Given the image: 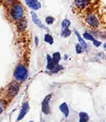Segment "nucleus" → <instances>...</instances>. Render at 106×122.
<instances>
[{
  "label": "nucleus",
  "instance_id": "nucleus-22",
  "mask_svg": "<svg viewBox=\"0 0 106 122\" xmlns=\"http://www.w3.org/2000/svg\"><path fill=\"white\" fill-rule=\"evenodd\" d=\"M92 44H93V45L95 47H99L100 45H102V42L99 40H98V39H94L93 41H92Z\"/></svg>",
  "mask_w": 106,
  "mask_h": 122
},
{
  "label": "nucleus",
  "instance_id": "nucleus-11",
  "mask_svg": "<svg viewBox=\"0 0 106 122\" xmlns=\"http://www.w3.org/2000/svg\"><path fill=\"white\" fill-rule=\"evenodd\" d=\"M74 33L75 34L76 38H77L78 39V43L80 44V45H81L82 47H83L84 50H86L87 49V44H86V42L85 41V39H83V37H82V35H80V33L78 32L76 29H74Z\"/></svg>",
  "mask_w": 106,
  "mask_h": 122
},
{
  "label": "nucleus",
  "instance_id": "nucleus-19",
  "mask_svg": "<svg viewBox=\"0 0 106 122\" xmlns=\"http://www.w3.org/2000/svg\"><path fill=\"white\" fill-rule=\"evenodd\" d=\"M52 58H53V60L57 63V64H59V61H61V54H60V52L56 51V52L53 53Z\"/></svg>",
  "mask_w": 106,
  "mask_h": 122
},
{
  "label": "nucleus",
  "instance_id": "nucleus-1",
  "mask_svg": "<svg viewBox=\"0 0 106 122\" xmlns=\"http://www.w3.org/2000/svg\"><path fill=\"white\" fill-rule=\"evenodd\" d=\"M25 10L22 4L19 2H16L12 6H10V18L12 19L14 21L18 22L19 20H22L24 18Z\"/></svg>",
  "mask_w": 106,
  "mask_h": 122
},
{
  "label": "nucleus",
  "instance_id": "nucleus-24",
  "mask_svg": "<svg viewBox=\"0 0 106 122\" xmlns=\"http://www.w3.org/2000/svg\"><path fill=\"white\" fill-rule=\"evenodd\" d=\"M39 38H38V37H34V42H35V45H39Z\"/></svg>",
  "mask_w": 106,
  "mask_h": 122
},
{
  "label": "nucleus",
  "instance_id": "nucleus-17",
  "mask_svg": "<svg viewBox=\"0 0 106 122\" xmlns=\"http://www.w3.org/2000/svg\"><path fill=\"white\" fill-rule=\"evenodd\" d=\"M82 37H83V39H85V40L92 41V42L95 39V38H94L93 35H92V33H88V32H84L83 34H82Z\"/></svg>",
  "mask_w": 106,
  "mask_h": 122
},
{
  "label": "nucleus",
  "instance_id": "nucleus-4",
  "mask_svg": "<svg viewBox=\"0 0 106 122\" xmlns=\"http://www.w3.org/2000/svg\"><path fill=\"white\" fill-rule=\"evenodd\" d=\"M86 21L89 26L92 28H98L99 26V20L94 13H89L86 15Z\"/></svg>",
  "mask_w": 106,
  "mask_h": 122
},
{
  "label": "nucleus",
  "instance_id": "nucleus-9",
  "mask_svg": "<svg viewBox=\"0 0 106 122\" xmlns=\"http://www.w3.org/2000/svg\"><path fill=\"white\" fill-rule=\"evenodd\" d=\"M29 103L27 102H25L24 103L22 104V107H21V111L20 113H19V115L18 117H17V121H20V120H21L23 118H24V116L26 115V114H27V112L29 111Z\"/></svg>",
  "mask_w": 106,
  "mask_h": 122
},
{
  "label": "nucleus",
  "instance_id": "nucleus-18",
  "mask_svg": "<svg viewBox=\"0 0 106 122\" xmlns=\"http://www.w3.org/2000/svg\"><path fill=\"white\" fill-rule=\"evenodd\" d=\"M55 17L54 16H51V15H47L46 17L45 18V22L46 25H48V26H51V25L54 24V22H55Z\"/></svg>",
  "mask_w": 106,
  "mask_h": 122
},
{
  "label": "nucleus",
  "instance_id": "nucleus-15",
  "mask_svg": "<svg viewBox=\"0 0 106 122\" xmlns=\"http://www.w3.org/2000/svg\"><path fill=\"white\" fill-rule=\"evenodd\" d=\"M72 34V31L69 27H67V28H62L61 29V36L63 38H69L70 35Z\"/></svg>",
  "mask_w": 106,
  "mask_h": 122
},
{
  "label": "nucleus",
  "instance_id": "nucleus-23",
  "mask_svg": "<svg viewBox=\"0 0 106 122\" xmlns=\"http://www.w3.org/2000/svg\"><path fill=\"white\" fill-rule=\"evenodd\" d=\"M4 2H5V4H7V5H9V6H12L13 4L16 3V0H4Z\"/></svg>",
  "mask_w": 106,
  "mask_h": 122
},
{
  "label": "nucleus",
  "instance_id": "nucleus-21",
  "mask_svg": "<svg viewBox=\"0 0 106 122\" xmlns=\"http://www.w3.org/2000/svg\"><path fill=\"white\" fill-rule=\"evenodd\" d=\"M84 51H85V50L83 49V47L80 45L79 43L76 44V45H75V52H76V54L80 55V54H81Z\"/></svg>",
  "mask_w": 106,
  "mask_h": 122
},
{
  "label": "nucleus",
  "instance_id": "nucleus-8",
  "mask_svg": "<svg viewBox=\"0 0 106 122\" xmlns=\"http://www.w3.org/2000/svg\"><path fill=\"white\" fill-rule=\"evenodd\" d=\"M31 17H32V20H33V24H34L35 26H38V27L40 28V29H45V28L44 23L42 22V20H41L40 18L38 16V15L36 14L35 11H31Z\"/></svg>",
  "mask_w": 106,
  "mask_h": 122
},
{
  "label": "nucleus",
  "instance_id": "nucleus-10",
  "mask_svg": "<svg viewBox=\"0 0 106 122\" xmlns=\"http://www.w3.org/2000/svg\"><path fill=\"white\" fill-rule=\"evenodd\" d=\"M90 4V0H74V5L80 10L86 9Z\"/></svg>",
  "mask_w": 106,
  "mask_h": 122
},
{
  "label": "nucleus",
  "instance_id": "nucleus-25",
  "mask_svg": "<svg viewBox=\"0 0 106 122\" xmlns=\"http://www.w3.org/2000/svg\"><path fill=\"white\" fill-rule=\"evenodd\" d=\"M2 112H3V107H2V105H1V103H0V114H1Z\"/></svg>",
  "mask_w": 106,
  "mask_h": 122
},
{
  "label": "nucleus",
  "instance_id": "nucleus-16",
  "mask_svg": "<svg viewBox=\"0 0 106 122\" xmlns=\"http://www.w3.org/2000/svg\"><path fill=\"white\" fill-rule=\"evenodd\" d=\"M79 122H88L89 120V116L85 112H80L79 114Z\"/></svg>",
  "mask_w": 106,
  "mask_h": 122
},
{
  "label": "nucleus",
  "instance_id": "nucleus-5",
  "mask_svg": "<svg viewBox=\"0 0 106 122\" xmlns=\"http://www.w3.org/2000/svg\"><path fill=\"white\" fill-rule=\"evenodd\" d=\"M52 94H48L46 97L43 99L42 103H41V109L42 112L45 114H49L51 113V106H50V102H51Z\"/></svg>",
  "mask_w": 106,
  "mask_h": 122
},
{
  "label": "nucleus",
  "instance_id": "nucleus-2",
  "mask_svg": "<svg viewBox=\"0 0 106 122\" xmlns=\"http://www.w3.org/2000/svg\"><path fill=\"white\" fill-rule=\"evenodd\" d=\"M14 79L17 82H24L28 77V69L23 64H19L16 67L13 73Z\"/></svg>",
  "mask_w": 106,
  "mask_h": 122
},
{
  "label": "nucleus",
  "instance_id": "nucleus-3",
  "mask_svg": "<svg viewBox=\"0 0 106 122\" xmlns=\"http://www.w3.org/2000/svg\"><path fill=\"white\" fill-rule=\"evenodd\" d=\"M46 69L51 71V73H57L58 71L62 70L63 68V66L57 64L54 60H53L52 56H51L50 55L46 56Z\"/></svg>",
  "mask_w": 106,
  "mask_h": 122
},
{
  "label": "nucleus",
  "instance_id": "nucleus-13",
  "mask_svg": "<svg viewBox=\"0 0 106 122\" xmlns=\"http://www.w3.org/2000/svg\"><path fill=\"white\" fill-rule=\"evenodd\" d=\"M16 25H17L18 30L23 32V31L26 30V27H27V21H26V20H24V19H22V20H19L18 22H16Z\"/></svg>",
  "mask_w": 106,
  "mask_h": 122
},
{
  "label": "nucleus",
  "instance_id": "nucleus-6",
  "mask_svg": "<svg viewBox=\"0 0 106 122\" xmlns=\"http://www.w3.org/2000/svg\"><path fill=\"white\" fill-rule=\"evenodd\" d=\"M19 85L16 81H12L7 87V94L10 97H15L19 92Z\"/></svg>",
  "mask_w": 106,
  "mask_h": 122
},
{
  "label": "nucleus",
  "instance_id": "nucleus-14",
  "mask_svg": "<svg viewBox=\"0 0 106 122\" xmlns=\"http://www.w3.org/2000/svg\"><path fill=\"white\" fill-rule=\"evenodd\" d=\"M44 41H45L46 44H48V45H52L53 44H54V38H53V36L51 34L46 33L44 35Z\"/></svg>",
  "mask_w": 106,
  "mask_h": 122
},
{
  "label": "nucleus",
  "instance_id": "nucleus-26",
  "mask_svg": "<svg viewBox=\"0 0 106 122\" xmlns=\"http://www.w3.org/2000/svg\"><path fill=\"white\" fill-rule=\"evenodd\" d=\"M104 49L106 50V43H105V44H104Z\"/></svg>",
  "mask_w": 106,
  "mask_h": 122
},
{
  "label": "nucleus",
  "instance_id": "nucleus-20",
  "mask_svg": "<svg viewBox=\"0 0 106 122\" xmlns=\"http://www.w3.org/2000/svg\"><path fill=\"white\" fill-rule=\"evenodd\" d=\"M70 25H71V22H70V20H69L68 18H65L64 20L62 21V28H67V27H69Z\"/></svg>",
  "mask_w": 106,
  "mask_h": 122
},
{
  "label": "nucleus",
  "instance_id": "nucleus-27",
  "mask_svg": "<svg viewBox=\"0 0 106 122\" xmlns=\"http://www.w3.org/2000/svg\"><path fill=\"white\" fill-rule=\"evenodd\" d=\"M29 122H33V120H32V121H29Z\"/></svg>",
  "mask_w": 106,
  "mask_h": 122
},
{
  "label": "nucleus",
  "instance_id": "nucleus-12",
  "mask_svg": "<svg viewBox=\"0 0 106 122\" xmlns=\"http://www.w3.org/2000/svg\"><path fill=\"white\" fill-rule=\"evenodd\" d=\"M59 109L63 114L64 115L65 118H67L69 114V106H68L67 102H63V103L60 104L59 106Z\"/></svg>",
  "mask_w": 106,
  "mask_h": 122
},
{
  "label": "nucleus",
  "instance_id": "nucleus-7",
  "mask_svg": "<svg viewBox=\"0 0 106 122\" xmlns=\"http://www.w3.org/2000/svg\"><path fill=\"white\" fill-rule=\"evenodd\" d=\"M25 4L32 11H37L41 9V4L39 0H24Z\"/></svg>",
  "mask_w": 106,
  "mask_h": 122
}]
</instances>
